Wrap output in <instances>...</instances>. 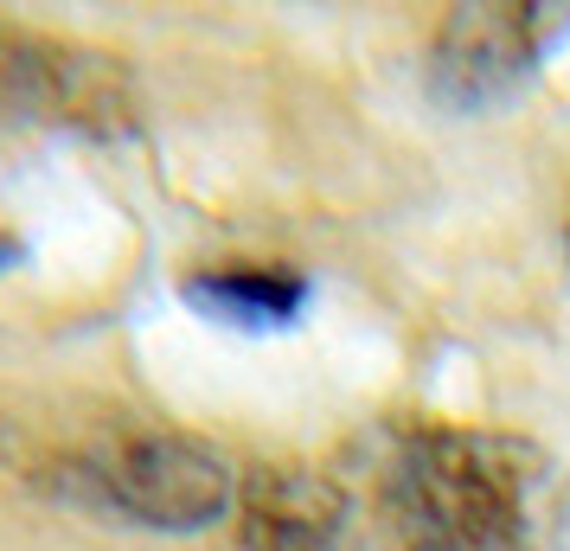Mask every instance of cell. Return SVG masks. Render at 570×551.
Wrapping results in <instances>:
<instances>
[{"mask_svg": "<svg viewBox=\"0 0 570 551\" xmlns=\"http://www.w3.org/2000/svg\"><path fill=\"white\" fill-rule=\"evenodd\" d=\"M539 455L488 430H416L385 474V532L397 551H519Z\"/></svg>", "mask_w": 570, "mask_h": 551, "instance_id": "obj_1", "label": "cell"}, {"mask_svg": "<svg viewBox=\"0 0 570 551\" xmlns=\"http://www.w3.org/2000/svg\"><path fill=\"white\" fill-rule=\"evenodd\" d=\"M0 116L71 122L90 135L129 129V83L109 58L27 39V32H0Z\"/></svg>", "mask_w": 570, "mask_h": 551, "instance_id": "obj_4", "label": "cell"}, {"mask_svg": "<svg viewBox=\"0 0 570 551\" xmlns=\"http://www.w3.org/2000/svg\"><path fill=\"white\" fill-rule=\"evenodd\" d=\"M97 494L148 532H206L237 506V474L193 436H129L97 462Z\"/></svg>", "mask_w": 570, "mask_h": 551, "instance_id": "obj_3", "label": "cell"}, {"mask_svg": "<svg viewBox=\"0 0 570 551\" xmlns=\"http://www.w3.org/2000/svg\"><path fill=\"white\" fill-rule=\"evenodd\" d=\"M346 500L327 474L295 469V462H269V469L244 474L237 494V525L250 551H334Z\"/></svg>", "mask_w": 570, "mask_h": 551, "instance_id": "obj_5", "label": "cell"}, {"mask_svg": "<svg viewBox=\"0 0 570 551\" xmlns=\"http://www.w3.org/2000/svg\"><path fill=\"white\" fill-rule=\"evenodd\" d=\"M564 250H570V244H564Z\"/></svg>", "mask_w": 570, "mask_h": 551, "instance_id": "obj_7", "label": "cell"}, {"mask_svg": "<svg viewBox=\"0 0 570 551\" xmlns=\"http://www.w3.org/2000/svg\"><path fill=\"white\" fill-rule=\"evenodd\" d=\"M186 308L232 334H276L308 308V276L302 269H206L186 283Z\"/></svg>", "mask_w": 570, "mask_h": 551, "instance_id": "obj_6", "label": "cell"}, {"mask_svg": "<svg viewBox=\"0 0 570 551\" xmlns=\"http://www.w3.org/2000/svg\"><path fill=\"white\" fill-rule=\"evenodd\" d=\"M570 32V7H507L474 0L449 7L430 46V90L442 109H493L544 65V52Z\"/></svg>", "mask_w": 570, "mask_h": 551, "instance_id": "obj_2", "label": "cell"}]
</instances>
